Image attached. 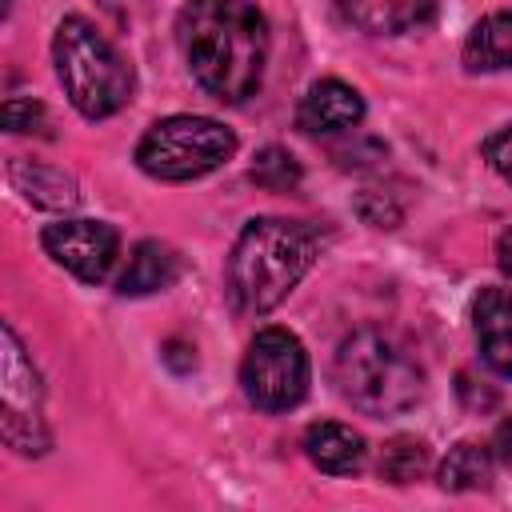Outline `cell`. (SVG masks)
Listing matches in <instances>:
<instances>
[{"instance_id":"11","label":"cell","mask_w":512,"mask_h":512,"mask_svg":"<svg viewBox=\"0 0 512 512\" xmlns=\"http://www.w3.org/2000/svg\"><path fill=\"white\" fill-rule=\"evenodd\" d=\"M344 20L368 36H396L424 24L436 0H340Z\"/></svg>"},{"instance_id":"8","label":"cell","mask_w":512,"mask_h":512,"mask_svg":"<svg viewBox=\"0 0 512 512\" xmlns=\"http://www.w3.org/2000/svg\"><path fill=\"white\" fill-rule=\"evenodd\" d=\"M44 252L84 284H100L120 252V236L104 220H56L44 228Z\"/></svg>"},{"instance_id":"1","label":"cell","mask_w":512,"mask_h":512,"mask_svg":"<svg viewBox=\"0 0 512 512\" xmlns=\"http://www.w3.org/2000/svg\"><path fill=\"white\" fill-rule=\"evenodd\" d=\"M176 32L192 80L212 100L244 104L256 96L268 60V24L252 0H188Z\"/></svg>"},{"instance_id":"20","label":"cell","mask_w":512,"mask_h":512,"mask_svg":"<svg viewBox=\"0 0 512 512\" xmlns=\"http://www.w3.org/2000/svg\"><path fill=\"white\" fill-rule=\"evenodd\" d=\"M492 456H496L504 468H512V416L500 420V428H496V436H492Z\"/></svg>"},{"instance_id":"2","label":"cell","mask_w":512,"mask_h":512,"mask_svg":"<svg viewBox=\"0 0 512 512\" xmlns=\"http://www.w3.org/2000/svg\"><path fill=\"white\" fill-rule=\"evenodd\" d=\"M316 236L296 220H252L228 256V292L240 312H272L312 268Z\"/></svg>"},{"instance_id":"16","label":"cell","mask_w":512,"mask_h":512,"mask_svg":"<svg viewBox=\"0 0 512 512\" xmlns=\"http://www.w3.org/2000/svg\"><path fill=\"white\" fill-rule=\"evenodd\" d=\"M428 472V448L424 440L416 436H396L384 444V456H380V476L388 484H412Z\"/></svg>"},{"instance_id":"17","label":"cell","mask_w":512,"mask_h":512,"mask_svg":"<svg viewBox=\"0 0 512 512\" xmlns=\"http://www.w3.org/2000/svg\"><path fill=\"white\" fill-rule=\"evenodd\" d=\"M252 180L260 184V188H268V192H288V188H296L300 184V164H296V156L288 152V148H264L260 156H256V164H252Z\"/></svg>"},{"instance_id":"10","label":"cell","mask_w":512,"mask_h":512,"mask_svg":"<svg viewBox=\"0 0 512 512\" xmlns=\"http://www.w3.org/2000/svg\"><path fill=\"white\" fill-rule=\"evenodd\" d=\"M472 328H476L484 364L496 376H512V292L484 288L472 304Z\"/></svg>"},{"instance_id":"4","label":"cell","mask_w":512,"mask_h":512,"mask_svg":"<svg viewBox=\"0 0 512 512\" xmlns=\"http://www.w3.org/2000/svg\"><path fill=\"white\" fill-rule=\"evenodd\" d=\"M52 60L64 96L80 116L104 120L132 100V68L92 20L64 16L52 36Z\"/></svg>"},{"instance_id":"13","label":"cell","mask_w":512,"mask_h":512,"mask_svg":"<svg viewBox=\"0 0 512 512\" xmlns=\"http://www.w3.org/2000/svg\"><path fill=\"white\" fill-rule=\"evenodd\" d=\"M180 276V256L160 244V240H140L120 272V296H148V292H160L168 288L172 280Z\"/></svg>"},{"instance_id":"18","label":"cell","mask_w":512,"mask_h":512,"mask_svg":"<svg viewBox=\"0 0 512 512\" xmlns=\"http://www.w3.org/2000/svg\"><path fill=\"white\" fill-rule=\"evenodd\" d=\"M44 124V108L32 100H8L4 104V128L8 132H32Z\"/></svg>"},{"instance_id":"15","label":"cell","mask_w":512,"mask_h":512,"mask_svg":"<svg viewBox=\"0 0 512 512\" xmlns=\"http://www.w3.org/2000/svg\"><path fill=\"white\" fill-rule=\"evenodd\" d=\"M492 460H496L492 448L460 440L440 464V488H448V492H484L492 484Z\"/></svg>"},{"instance_id":"19","label":"cell","mask_w":512,"mask_h":512,"mask_svg":"<svg viewBox=\"0 0 512 512\" xmlns=\"http://www.w3.org/2000/svg\"><path fill=\"white\" fill-rule=\"evenodd\" d=\"M484 156H488V164L512 184V124L508 128H500L488 144H484Z\"/></svg>"},{"instance_id":"6","label":"cell","mask_w":512,"mask_h":512,"mask_svg":"<svg viewBox=\"0 0 512 512\" xmlns=\"http://www.w3.org/2000/svg\"><path fill=\"white\" fill-rule=\"evenodd\" d=\"M244 396L260 412H288L308 392V352L288 328H260L240 364Z\"/></svg>"},{"instance_id":"14","label":"cell","mask_w":512,"mask_h":512,"mask_svg":"<svg viewBox=\"0 0 512 512\" xmlns=\"http://www.w3.org/2000/svg\"><path fill=\"white\" fill-rule=\"evenodd\" d=\"M464 68L468 72H500L512 68V12L484 16L464 40Z\"/></svg>"},{"instance_id":"7","label":"cell","mask_w":512,"mask_h":512,"mask_svg":"<svg viewBox=\"0 0 512 512\" xmlns=\"http://www.w3.org/2000/svg\"><path fill=\"white\" fill-rule=\"evenodd\" d=\"M4 412H0V432L4 444L20 456H40L48 448V428H44V388L40 376L16 336L12 324H4Z\"/></svg>"},{"instance_id":"12","label":"cell","mask_w":512,"mask_h":512,"mask_svg":"<svg viewBox=\"0 0 512 512\" xmlns=\"http://www.w3.org/2000/svg\"><path fill=\"white\" fill-rule=\"evenodd\" d=\"M304 452L308 460L328 472V476H352L364 464V440L340 420H320L304 432Z\"/></svg>"},{"instance_id":"21","label":"cell","mask_w":512,"mask_h":512,"mask_svg":"<svg viewBox=\"0 0 512 512\" xmlns=\"http://www.w3.org/2000/svg\"><path fill=\"white\" fill-rule=\"evenodd\" d=\"M496 264H500V272H504V276H512V228L496 240Z\"/></svg>"},{"instance_id":"5","label":"cell","mask_w":512,"mask_h":512,"mask_svg":"<svg viewBox=\"0 0 512 512\" xmlns=\"http://www.w3.org/2000/svg\"><path fill=\"white\" fill-rule=\"evenodd\" d=\"M236 152V136L212 116L156 120L136 144V164L156 180H196L216 172Z\"/></svg>"},{"instance_id":"3","label":"cell","mask_w":512,"mask_h":512,"mask_svg":"<svg viewBox=\"0 0 512 512\" xmlns=\"http://www.w3.org/2000/svg\"><path fill=\"white\" fill-rule=\"evenodd\" d=\"M340 396L364 416H400L424 396V372L416 356L380 328H356L336 348Z\"/></svg>"},{"instance_id":"9","label":"cell","mask_w":512,"mask_h":512,"mask_svg":"<svg viewBox=\"0 0 512 512\" xmlns=\"http://www.w3.org/2000/svg\"><path fill=\"white\" fill-rule=\"evenodd\" d=\"M364 120V100L352 84L344 80H316L300 108H296V124L312 136H328V132H348Z\"/></svg>"}]
</instances>
